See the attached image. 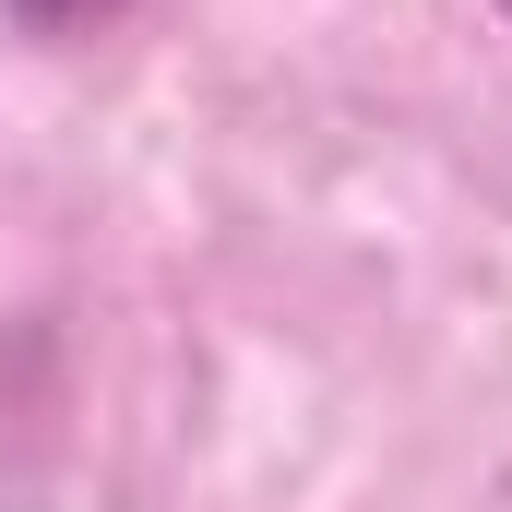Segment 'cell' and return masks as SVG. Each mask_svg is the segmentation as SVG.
Segmentation results:
<instances>
[{
  "mask_svg": "<svg viewBox=\"0 0 512 512\" xmlns=\"http://www.w3.org/2000/svg\"><path fill=\"white\" fill-rule=\"evenodd\" d=\"M501 24H512V0H501Z\"/></svg>",
  "mask_w": 512,
  "mask_h": 512,
  "instance_id": "7a4b0ae2",
  "label": "cell"
},
{
  "mask_svg": "<svg viewBox=\"0 0 512 512\" xmlns=\"http://www.w3.org/2000/svg\"><path fill=\"white\" fill-rule=\"evenodd\" d=\"M24 36H84V24H108V12H131V0H0Z\"/></svg>",
  "mask_w": 512,
  "mask_h": 512,
  "instance_id": "6da1fadb",
  "label": "cell"
}]
</instances>
